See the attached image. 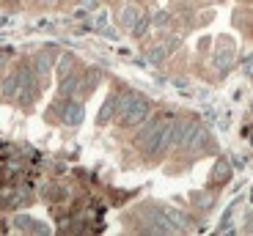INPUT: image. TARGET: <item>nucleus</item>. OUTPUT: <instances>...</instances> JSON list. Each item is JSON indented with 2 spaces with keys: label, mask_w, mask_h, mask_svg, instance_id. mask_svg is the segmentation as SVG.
<instances>
[{
  "label": "nucleus",
  "mask_w": 253,
  "mask_h": 236,
  "mask_svg": "<svg viewBox=\"0 0 253 236\" xmlns=\"http://www.w3.org/2000/svg\"><path fill=\"white\" fill-rule=\"evenodd\" d=\"M149 115V104H146V99H140V96H135L132 99V104L126 107V113L121 115L119 121L124 124V127H135V124H140Z\"/></svg>",
  "instance_id": "f257e3e1"
},
{
  "label": "nucleus",
  "mask_w": 253,
  "mask_h": 236,
  "mask_svg": "<svg viewBox=\"0 0 253 236\" xmlns=\"http://www.w3.org/2000/svg\"><path fill=\"white\" fill-rule=\"evenodd\" d=\"M231 64H234V44H228V41H223L220 47H217L215 52V66H217V74H226L228 69H231Z\"/></svg>",
  "instance_id": "f03ea898"
},
{
  "label": "nucleus",
  "mask_w": 253,
  "mask_h": 236,
  "mask_svg": "<svg viewBox=\"0 0 253 236\" xmlns=\"http://www.w3.org/2000/svg\"><path fill=\"white\" fill-rule=\"evenodd\" d=\"M52 61H55V50H42V52H36V55H33V66H36V71L42 77L52 69Z\"/></svg>",
  "instance_id": "7ed1b4c3"
},
{
  "label": "nucleus",
  "mask_w": 253,
  "mask_h": 236,
  "mask_svg": "<svg viewBox=\"0 0 253 236\" xmlns=\"http://www.w3.org/2000/svg\"><path fill=\"white\" fill-rule=\"evenodd\" d=\"M61 118H63V124H69V127H77V124L83 121V104H80V102H69L66 107H63Z\"/></svg>",
  "instance_id": "20e7f679"
},
{
  "label": "nucleus",
  "mask_w": 253,
  "mask_h": 236,
  "mask_svg": "<svg viewBox=\"0 0 253 236\" xmlns=\"http://www.w3.org/2000/svg\"><path fill=\"white\" fill-rule=\"evenodd\" d=\"M165 217L171 220L176 231H187V228H190V223H193V220H190L187 214H182V211H176V209H165Z\"/></svg>",
  "instance_id": "39448f33"
},
{
  "label": "nucleus",
  "mask_w": 253,
  "mask_h": 236,
  "mask_svg": "<svg viewBox=\"0 0 253 236\" xmlns=\"http://www.w3.org/2000/svg\"><path fill=\"white\" fill-rule=\"evenodd\" d=\"M212 179H215V184H226V181L231 179V165H228L226 160H217L215 170H212Z\"/></svg>",
  "instance_id": "423d86ee"
},
{
  "label": "nucleus",
  "mask_w": 253,
  "mask_h": 236,
  "mask_svg": "<svg viewBox=\"0 0 253 236\" xmlns=\"http://www.w3.org/2000/svg\"><path fill=\"white\" fill-rule=\"evenodd\" d=\"M17 88H19V71H14L6 83H3V102L14 99V96H17Z\"/></svg>",
  "instance_id": "0eeeda50"
},
{
  "label": "nucleus",
  "mask_w": 253,
  "mask_h": 236,
  "mask_svg": "<svg viewBox=\"0 0 253 236\" xmlns=\"http://www.w3.org/2000/svg\"><path fill=\"white\" fill-rule=\"evenodd\" d=\"M17 228L36 231V234H47V225H36V220H31V217H17Z\"/></svg>",
  "instance_id": "6e6552de"
},
{
  "label": "nucleus",
  "mask_w": 253,
  "mask_h": 236,
  "mask_svg": "<svg viewBox=\"0 0 253 236\" xmlns=\"http://www.w3.org/2000/svg\"><path fill=\"white\" fill-rule=\"evenodd\" d=\"M72 66H75V58H72V55H63L61 64H58V77H61V80H63V77H69L72 71H75Z\"/></svg>",
  "instance_id": "1a4fd4ad"
},
{
  "label": "nucleus",
  "mask_w": 253,
  "mask_h": 236,
  "mask_svg": "<svg viewBox=\"0 0 253 236\" xmlns=\"http://www.w3.org/2000/svg\"><path fill=\"white\" fill-rule=\"evenodd\" d=\"M135 19H138V11H135L132 6L124 8V14H121V25H124V28H132V25H135Z\"/></svg>",
  "instance_id": "9d476101"
},
{
  "label": "nucleus",
  "mask_w": 253,
  "mask_h": 236,
  "mask_svg": "<svg viewBox=\"0 0 253 236\" xmlns=\"http://www.w3.org/2000/svg\"><path fill=\"white\" fill-rule=\"evenodd\" d=\"M146 31H149V17H140V19H138V22H135V28H132V33H135V36H138V38H140V36H143V33H146Z\"/></svg>",
  "instance_id": "9b49d317"
},
{
  "label": "nucleus",
  "mask_w": 253,
  "mask_h": 236,
  "mask_svg": "<svg viewBox=\"0 0 253 236\" xmlns=\"http://www.w3.org/2000/svg\"><path fill=\"white\" fill-rule=\"evenodd\" d=\"M168 22H171V14H165V11H160L157 17H154V25H157V28H165Z\"/></svg>",
  "instance_id": "f8f14e48"
},
{
  "label": "nucleus",
  "mask_w": 253,
  "mask_h": 236,
  "mask_svg": "<svg viewBox=\"0 0 253 236\" xmlns=\"http://www.w3.org/2000/svg\"><path fill=\"white\" fill-rule=\"evenodd\" d=\"M196 203L201 206V209H212V203H215V198H212V195H209V198H207V195H198V201H196Z\"/></svg>",
  "instance_id": "ddd939ff"
},
{
  "label": "nucleus",
  "mask_w": 253,
  "mask_h": 236,
  "mask_svg": "<svg viewBox=\"0 0 253 236\" xmlns=\"http://www.w3.org/2000/svg\"><path fill=\"white\" fill-rule=\"evenodd\" d=\"M163 55H165V47L160 44L157 50H152V52H149V61H154V64H157V61H163Z\"/></svg>",
  "instance_id": "4468645a"
},
{
  "label": "nucleus",
  "mask_w": 253,
  "mask_h": 236,
  "mask_svg": "<svg viewBox=\"0 0 253 236\" xmlns=\"http://www.w3.org/2000/svg\"><path fill=\"white\" fill-rule=\"evenodd\" d=\"M83 6H85V8H94L96 3H94V0H83Z\"/></svg>",
  "instance_id": "2eb2a0df"
}]
</instances>
